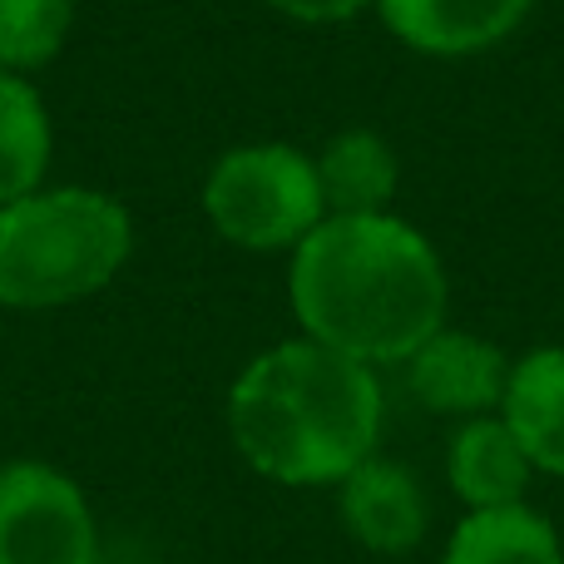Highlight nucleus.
Masks as SVG:
<instances>
[{
  "label": "nucleus",
  "mask_w": 564,
  "mask_h": 564,
  "mask_svg": "<svg viewBox=\"0 0 564 564\" xmlns=\"http://www.w3.org/2000/svg\"><path fill=\"white\" fill-rule=\"evenodd\" d=\"M302 337L361 361L401 367L446 327L451 282L436 243L401 214H327L288 263Z\"/></svg>",
  "instance_id": "nucleus-1"
},
{
  "label": "nucleus",
  "mask_w": 564,
  "mask_h": 564,
  "mask_svg": "<svg viewBox=\"0 0 564 564\" xmlns=\"http://www.w3.org/2000/svg\"><path fill=\"white\" fill-rule=\"evenodd\" d=\"M381 416L387 397L377 367L312 337L258 351L228 387V436L238 456L278 486H341L377 456Z\"/></svg>",
  "instance_id": "nucleus-2"
},
{
  "label": "nucleus",
  "mask_w": 564,
  "mask_h": 564,
  "mask_svg": "<svg viewBox=\"0 0 564 564\" xmlns=\"http://www.w3.org/2000/svg\"><path fill=\"white\" fill-rule=\"evenodd\" d=\"M134 253V218L105 188L40 184L0 208V307L55 312L105 292Z\"/></svg>",
  "instance_id": "nucleus-3"
},
{
  "label": "nucleus",
  "mask_w": 564,
  "mask_h": 564,
  "mask_svg": "<svg viewBox=\"0 0 564 564\" xmlns=\"http://www.w3.org/2000/svg\"><path fill=\"white\" fill-rule=\"evenodd\" d=\"M204 218L224 243L243 253H292L327 218L317 164L297 144H238L204 174Z\"/></svg>",
  "instance_id": "nucleus-4"
},
{
  "label": "nucleus",
  "mask_w": 564,
  "mask_h": 564,
  "mask_svg": "<svg viewBox=\"0 0 564 564\" xmlns=\"http://www.w3.org/2000/svg\"><path fill=\"white\" fill-rule=\"evenodd\" d=\"M99 530L85 490L45 460L0 466V564H95Z\"/></svg>",
  "instance_id": "nucleus-5"
},
{
  "label": "nucleus",
  "mask_w": 564,
  "mask_h": 564,
  "mask_svg": "<svg viewBox=\"0 0 564 564\" xmlns=\"http://www.w3.org/2000/svg\"><path fill=\"white\" fill-rule=\"evenodd\" d=\"M401 367H406V391L416 397V406H426L431 416L470 421V416H496L500 411L516 361L490 337L441 327Z\"/></svg>",
  "instance_id": "nucleus-6"
},
{
  "label": "nucleus",
  "mask_w": 564,
  "mask_h": 564,
  "mask_svg": "<svg viewBox=\"0 0 564 564\" xmlns=\"http://www.w3.org/2000/svg\"><path fill=\"white\" fill-rule=\"evenodd\" d=\"M381 25L431 59H466L506 45L530 20L535 0H377Z\"/></svg>",
  "instance_id": "nucleus-7"
},
{
  "label": "nucleus",
  "mask_w": 564,
  "mask_h": 564,
  "mask_svg": "<svg viewBox=\"0 0 564 564\" xmlns=\"http://www.w3.org/2000/svg\"><path fill=\"white\" fill-rule=\"evenodd\" d=\"M337 510L347 535L371 555H406L426 540L431 506L421 480L387 456H371L337 486Z\"/></svg>",
  "instance_id": "nucleus-8"
},
{
  "label": "nucleus",
  "mask_w": 564,
  "mask_h": 564,
  "mask_svg": "<svg viewBox=\"0 0 564 564\" xmlns=\"http://www.w3.org/2000/svg\"><path fill=\"white\" fill-rule=\"evenodd\" d=\"M446 476L451 490L466 500V510H506V506H525L535 466L520 451L506 416L496 411V416H470L456 426L446 451Z\"/></svg>",
  "instance_id": "nucleus-9"
},
{
  "label": "nucleus",
  "mask_w": 564,
  "mask_h": 564,
  "mask_svg": "<svg viewBox=\"0 0 564 564\" xmlns=\"http://www.w3.org/2000/svg\"><path fill=\"white\" fill-rule=\"evenodd\" d=\"M500 416L530 466L564 480V347H535L510 367Z\"/></svg>",
  "instance_id": "nucleus-10"
},
{
  "label": "nucleus",
  "mask_w": 564,
  "mask_h": 564,
  "mask_svg": "<svg viewBox=\"0 0 564 564\" xmlns=\"http://www.w3.org/2000/svg\"><path fill=\"white\" fill-rule=\"evenodd\" d=\"M327 214H391L401 188V159L377 129H341L312 154Z\"/></svg>",
  "instance_id": "nucleus-11"
},
{
  "label": "nucleus",
  "mask_w": 564,
  "mask_h": 564,
  "mask_svg": "<svg viewBox=\"0 0 564 564\" xmlns=\"http://www.w3.org/2000/svg\"><path fill=\"white\" fill-rule=\"evenodd\" d=\"M55 124L35 79L0 69V208L35 194L50 174Z\"/></svg>",
  "instance_id": "nucleus-12"
},
{
  "label": "nucleus",
  "mask_w": 564,
  "mask_h": 564,
  "mask_svg": "<svg viewBox=\"0 0 564 564\" xmlns=\"http://www.w3.org/2000/svg\"><path fill=\"white\" fill-rule=\"evenodd\" d=\"M441 564H564L560 535L540 510H470L456 530Z\"/></svg>",
  "instance_id": "nucleus-13"
},
{
  "label": "nucleus",
  "mask_w": 564,
  "mask_h": 564,
  "mask_svg": "<svg viewBox=\"0 0 564 564\" xmlns=\"http://www.w3.org/2000/svg\"><path fill=\"white\" fill-rule=\"evenodd\" d=\"M75 30V0H0V69L40 75Z\"/></svg>",
  "instance_id": "nucleus-14"
},
{
  "label": "nucleus",
  "mask_w": 564,
  "mask_h": 564,
  "mask_svg": "<svg viewBox=\"0 0 564 564\" xmlns=\"http://www.w3.org/2000/svg\"><path fill=\"white\" fill-rule=\"evenodd\" d=\"M278 15L297 20V25H341V20L371 10L377 0H268Z\"/></svg>",
  "instance_id": "nucleus-15"
}]
</instances>
